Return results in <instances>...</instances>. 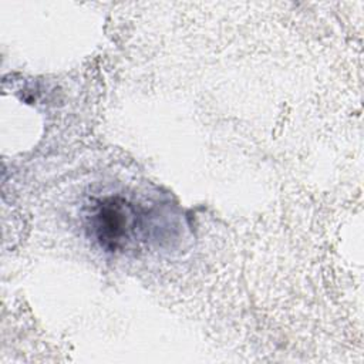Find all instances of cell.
<instances>
[{
    "mask_svg": "<svg viewBox=\"0 0 364 364\" xmlns=\"http://www.w3.org/2000/svg\"><path fill=\"white\" fill-rule=\"evenodd\" d=\"M144 216L142 209L127 199L108 196L91 213V232L107 252H125L142 240Z\"/></svg>",
    "mask_w": 364,
    "mask_h": 364,
    "instance_id": "6da1fadb",
    "label": "cell"
}]
</instances>
